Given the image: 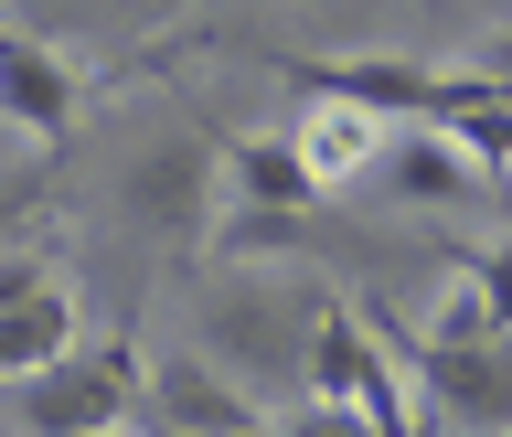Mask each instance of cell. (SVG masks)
<instances>
[{"label": "cell", "mask_w": 512, "mask_h": 437, "mask_svg": "<svg viewBox=\"0 0 512 437\" xmlns=\"http://www.w3.org/2000/svg\"><path fill=\"white\" fill-rule=\"evenodd\" d=\"M43 288H54L43 256H32V246H0V310H22V299H43Z\"/></svg>", "instance_id": "cell-14"}, {"label": "cell", "mask_w": 512, "mask_h": 437, "mask_svg": "<svg viewBox=\"0 0 512 437\" xmlns=\"http://www.w3.org/2000/svg\"><path fill=\"white\" fill-rule=\"evenodd\" d=\"M342 235L331 214H278V203H224L214 214V256H235V267H256V256H320Z\"/></svg>", "instance_id": "cell-10"}, {"label": "cell", "mask_w": 512, "mask_h": 437, "mask_svg": "<svg viewBox=\"0 0 512 437\" xmlns=\"http://www.w3.org/2000/svg\"><path fill=\"white\" fill-rule=\"evenodd\" d=\"M374 331L406 352V374H416L438 427L512 437V331H395L384 310H374Z\"/></svg>", "instance_id": "cell-3"}, {"label": "cell", "mask_w": 512, "mask_h": 437, "mask_svg": "<svg viewBox=\"0 0 512 437\" xmlns=\"http://www.w3.org/2000/svg\"><path fill=\"white\" fill-rule=\"evenodd\" d=\"M374 182L395 192L406 214H470V203H491V192H502L470 150H459V139H448V128H395V139H384V160H374Z\"/></svg>", "instance_id": "cell-5"}, {"label": "cell", "mask_w": 512, "mask_h": 437, "mask_svg": "<svg viewBox=\"0 0 512 437\" xmlns=\"http://www.w3.org/2000/svg\"><path fill=\"white\" fill-rule=\"evenodd\" d=\"M224 203H278V214H320L331 192L310 182V160H299V139H224Z\"/></svg>", "instance_id": "cell-9"}, {"label": "cell", "mask_w": 512, "mask_h": 437, "mask_svg": "<svg viewBox=\"0 0 512 437\" xmlns=\"http://www.w3.org/2000/svg\"><path fill=\"white\" fill-rule=\"evenodd\" d=\"M459 288L480 299L491 331H512V235H502V246H459Z\"/></svg>", "instance_id": "cell-12"}, {"label": "cell", "mask_w": 512, "mask_h": 437, "mask_svg": "<svg viewBox=\"0 0 512 437\" xmlns=\"http://www.w3.org/2000/svg\"><path fill=\"white\" fill-rule=\"evenodd\" d=\"M267 437H384L374 416H352V406H299V416H278Z\"/></svg>", "instance_id": "cell-13"}, {"label": "cell", "mask_w": 512, "mask_h": 437, "mask_svg": "<svg viewBox=\"0 0 512 437\" xmlns=\"http://www.w3.org/2000/svg\"><path fill=\"white\" fill-rule=\"evenodd\" d=\"M11 406H22L32 437H118L128 416H150V363L118 331V342H86V352H64V363H43V374H22Z\"/></svg>", "instance_id": "cell-2"}, {"label": "cell", "mask_w": 512, "mask_h": 437, "mask_svg": "<svg viewBox=\"0 0 512 437\" xmlns=\"http://www.w3.org/2000/svg\"><path fill=\"white\" fill-rule=\"evenodd\" d=\"M299 384H310V406H352V416H374L384 437H427V406L406 395V352L374 331L363 299H320L310 310V363H299Z\"/></svg>", "instance_id": "cell-1"}, {"label": "cell", "mask_w": 512, "mask_h": 437, "mask_svg": "<svg viewBox=\"0 0 512 437\" xmlns=\"http://www.w3.org/2000/svg\"><path fill=\"white\" fill-rule=\"evenodd\" d=\"M64 352H75V299H64V288L22 299V310H0V384L43 374V363H64Z\"/></svg>", "instance_id": "cell-11"}, {"label": "cell", "mask_w": 512, "mask_h": 437, "mask_svg": "<svg viewBox=\"0 0 512 437\" xmlns=\"http://www.w3.org/2000/svg\"><path fill=\"white\" fill-rule=\"evenodd\" d=\"M288 139H299V160H310V182H320V192H352V182H374V160H384V139H395V128H384L374 107H342V96H310Z\"/></svg>", "instance_id": "cell-8"}, {"label": "cell", "mask_w": 512, "mask_h": 437, "mask_svg": "<svg viewBox=\"0 0 512 437\" xmlns=\"http://www.w3.org/2000/svg\"><path fill=\"white\" fill-rule=\"evenodd\" d=\"M470 75H491V86L512 96V32H491V43H480V54H470Z\"/></svg>", "instance_id": "cell-15"}, {"label": "cell", "mask_w": 512, "mask_h": 437, "mask_svg": "<svg viewBox=\"0 0 512 437\" xmlns=\"http://www.w3.org/2000/svg\"><path fill=\"white\" fill-rule=\"evenodd\" d=\"M75 107H86V86H75V64L43 54L32 32L0 22V118L22 128V139H43V150H64L75 139Z\"/></svg>", "instance_id": "cell-7"}, {"label": "cell", "mask_w": 512, "mask_h": 437, "mask_svg": "<svg viewBox=\"0 0 512 437\" xmlns=\"http://www.w3.org/2000/svg\"><path fill=\"white\" fill-rule=\"evenodd\" d=\"M150 427H182V437H267V416L246 406V384H224V363H203V352H160V363H150Z\"/></svg>", "instance_id": "cell-6"}, {"label": "cell", "mask_w": 512, "mask_h": 437, "mask_svg": "<svg viewBox=\"0 0 512 437\" xmlns=\"http://www.w3.org/2000/svg\"><path fill=\"white\" fill-rule=\"evenodd\" d=\"M139 437H182V427H139Z\"/></svg>", "instance_id": "cell-17"}, {"label": "cell", "mask_w": 512, "mask_h": 437, "mask_svg": "<svg viewBox=\"0 0 512 437\" xmlns=\"http://www.w3.org/2000/svg\"><path fill=\"white\" fill-rule=\"evenodd\" d=\"M118 203L139 224H160V235H214V214H224V150H214V139H160V150L128 160Z\"/></svg>", "instance_id": "cell-4"}, {"label": "cell", "mask_w": 512, "mask_h": 437, "mask_svg": "<svg viewBox=\"0 0 512 437\" xmlns=\"http://www.w3.org/2000/svg\"><path fill=\"white\" fill-rule=\"evenodd\" d=\"M32 203H43V182H11V192H0V246H11V224H22Z\"/></svg>", "instance_id": "cell-16"}]
</instances>
